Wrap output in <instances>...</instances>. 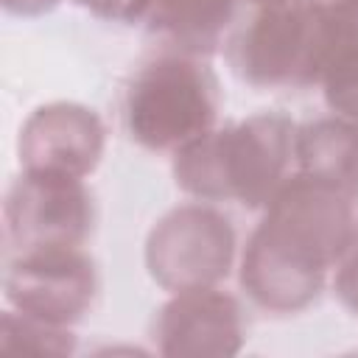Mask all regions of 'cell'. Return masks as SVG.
<instances>
[{
	"label": "cell",
	"mask_w": 358,
	"mask_h": 358,
	"mask_svg": "<svg viewBox=\"0 0 358 358\" xmlns=\"http://www.w3.org/2000/svg\"><path fill=\"white\" fill-rule=\"evenodd\" d=\"M327 106L350 120H358V42L330 67L322 81Z\"/></svg>",
	"instance_id": "obj_13"
},
{
	"label": "cell",
	"mask_w": 358,
	"mask_h": 358,
	"mask_svg": "<svg viewBox=\"0 0 358 358\" xmlns=\"http://www.w3.org/2000/svg\"><path fill=\"white\" fill-rule=\"evenodd\" d=\"M235 227L210 204L168 210L145 238V268L165 291L207 288L227 280L235 260Z\"/></svg>",
	"instance_id": "obj_5"
},
{
	"label": "cell",
	"mask_w": 358,
	"mask_h": 358,
	"mask_svg": "<svg viewBox=\"0 0 358 358\" xmlns=\"http://www.w3.org/2000/svg\"><path fill=\"white\" fill-rule=\"evenodd\" d=\"M221 106L210 64L185 50L162 48L131 76L123 95L129 137L148 151H179L215 126Z\"/></svg>",
	"instance_id": "obj_4"
},
{
	"label": "cell",
	"mask_w": 358,
	"mask_h": 358,
	"mask_svg": "<svg viewBox=\"0 0 358 358\" xmlns=\"http://www.w3.org/2000/svg\"><path fill=\"white\" fill-rule=\"evenodd\" d=\"M294 157L299 171L330 182L358 210V120L333 115L296 126Z\"/></svg>",
	"instance_id": "obj_10"
},
{
	"label": "cell",
	"mask_w": 358,
	"mask_h": 358,
	"mask_svg": "<svg viewBox=\"0 0 358 358\" xmlns=\"http://www.w3.org/2000/svg\"><path fill=\"white\" fill-rule=\"evenodd\" d=\"M0 347L64 355L76 350V336L70 333V327L28 316L22 310H6L0 319Z\"/></svg>",
	"instance_id": "obj_12"
},
{
	"label": "cell",
	"mask_w": 358,
	"mask_h": 358,
	"mask_svg": "<svg viewBox=\"0 0 358 358\" xmlns=\"http://www.w3.org/2000/svg\"><path fill=\"white\" fill-rule=\"evenodd\" d=\"M76 6L87 8L90 14L109 20V22H140L148 17L151 0H73Z\"/></svg>",
	"instance_id": "obj_14"
},
{
	"label": "cell",
	"mask_w": 358,
	"mask_h": 358,
	"mask_svg": "<svg viewBox=\"0 0 358 358\" xmlns=\"http://www.w3.org/2000/svg\"><path fill=\"white\" fill-rule=\"evenodd\" d=\"M241 0H151L148 31L162 48L207 56L232 31Z\"/></svg>",
	"instance_id": "obj_11"
},
{
	"label": "cell",
	"mask_w": 358,
	"mask_h": 358,
	"mask_svg": "<svg viewBox=\"0 0 358 358\" xmlns=\"http://www.w3.org/2000/svg\"><path fill=\"white\" fill-rule=\"evenodd\" d=\"M352 201L330 182L294 171L263 207L241 255V285L268 313L313 305L324 277L358 235Z\"/></svg>",
	"instance_id": "obj_1"
},
{
	"label": "cell",
	"mask_w": 358,
	"mask_h": 358,
	"mask_svg": "<svg viewBox=\"0 0 358 358\" xmlns=\"http://www.w3.org/2000/svg\"><path fill=\"white\" fill-rule=\"evenodd\" d=\"M6 299L14 310L70 327L98 296V268L81 246H45L6 257Z\"/></svg>",
	"instance_id": "obj_7"
},
{
	"label": "cell",
	"mask_w": 358,
	"mask_h": 358,
	"mask_svg": "<svg viewBox=\"0 0 358 358\" xmlns=\"http://www.w3.org/2000/svg\"><path fill=\"white\" fill-rule=\"evenodd\" d=\"M296 123L280 112H257L241 123L210 129L173 151L179 190L199 201H235L249 210L268 204L288 179Z\"/></svg>",
	"instance_id": "obj_2"
},
{
	"label": "cell",
	"mask_w": 358,
	"mask_h": 358,
	"mask_svg": "<svg viewBox=\"0 0 358 358\" xmlns=\"http://www.w3.org/2000/svg\"><path fill=\"white\" fill-rule=\"evenodd\" d=\"M92 224L95 204L84 179L22 171L3 204L6 257L45 246H84Z\"/></svg>",
	"instance_id": "obj_6"
},
{
	"label": "cell",
	"mask_w": 358,
	"mask_h": 358,
	"mask_svg": "<svg viewBox=\"0 0 358 358\" xmlns=\"http://www.w3.org/2000/svg\"><path fill=\"white\" fill-rule=\"evenodd\" d=\"M333 288H336V296L341 299V305L358 316V235L352 238V243L347 246L344 257L336 266Z\"/></svg>",
	"instance_id": "obj_15"
},
{
	"label": "cell",
	"mask_w": 358,
	"mask_h": 358,
	"mask_svg": "<svg viewBox=\"0 0 358 358\" xmlns=\"http://www.w3.org/2000/svg\"><path fill=\"white\" fill-rule=\"evenodd\" d=\"M241 3H249V6L260 8V6H280V3H291V0H241Z\"/></svg>",
	"instance_id": "obj_18"
},
{
	"label": "cell",
	"mask_w": 358,
	"mask_h": 358,
	"mask_svg": "<svg viewBox=\"0 0 358 358\" xmlns=\"http://www.w3.org/2000/svg\"><path fill=\"white\" fill-rule=\"evenodd\" d=\"M358 42V28L313 0L260 6L227 39L232 73L263 90L322 84L330 67Z\"/></svg>",
	"instance_id": "obj_3"
},
{
	"label": "cell",
	"mask_w": 358,
	"mask_h": 358,
	"mask_svg": "<svg viewBox=\"0 0 358 358\" xmlns=\"http://www.w3.org/2000/svg\"><path fill=\"white\" fill-rule=\"evenodd\" d=\"M59 0H3L6 11L11 14H20V17H36V14H45L56 6Z\"/></svg>",
	"instance_id": "obj_17"
},
{
	"label": "cell",
	"mask_w": 358,
	"mask_h": 358,
	"mask_svg": "<svg viewBox=\"0 0 358 358\" xmlns=\"http://www.w3.org/2000/svg\"><path fill=\"white\" fill-rule=\"evenodd\" d=\"M106 145V129L84 103L53 101L36 106L20 129L17 154L22 171L64 173V176H90Z\"/></svg>",
	"instance_id": "obj_8"
},
{
	"label": "cell",
	"mask_w": 358,
	"mask_h": 358,
	"mask_svg": "<svg viewBox=\"0 0 358 358\" xmlns=\"http://www.w3.org/2000/svg\"><path fill=\"white\" fill-rule=\"evenodd\" d=\"M246 338L241 302L215 285L176 291L154 319V341L162 355H235Z\"/></svg>",
	"instance_id": "obj_9"
},
{
	"label": "cell",
	"mask_w": 358,
	"mask_h": 358,
	"mask_svg": "<svg viewBox=\"0 0 358 358\" xmlns=\"http://www.w3.org/2000/svg\"><path fill=\"white\" fill-rule=\"evenodd\" d=\"M313 3H319L324 11H330L341 22L358 28V0H313Z\"/></svg>",
	"instance_id": "obj_16"
}]
</instances>
